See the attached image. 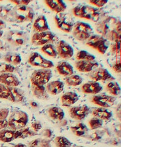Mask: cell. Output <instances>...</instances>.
<instances>
[{
    "label": "cell",
    "instance_id": "6da1fadb",
    "mask_svg": "<svg viewBox=\"0 0 149 147\" xmlns=\"http://www.w3.org/2000/svg\"><path fill=\"white\" fill-rule=\"evenodd\" d=\"M97 30L106 39L116 42L121 39V21H116L114 17H108L98 24Z\"/></svg>",
    "mask_w": 149,
    "mask_h": 147
},
{
    "label": "cell",
    "instance_id": "7a4b0ae2",
    "mask_svg": "<svg viewBox=\"0 0 149 147\" xmlns=\"http://www.w3.org/2000/svg\"><path fill=\"white\" fill-rule=\"evenodd\" d=\"M34 17V10L28 6H15L12 9V22H31Z\"/></svg>",
    "mask_w": 149,
    "mask_h": 147
},
{
    "label": "cell",
    "instance_id": "3957f363",
    "mask_svg": "<svg viewBox=\"0 0 149 147\" xmlns=\"http://www.w3.org/2000/svg\"><path fill=\"white\" fill-rule=\"evenodd\" d=\"M73 14L77 17L86 19L93 22L100 19V13L98 9L86 5H78L73 9Z\"/></svg>",
    "mask_w": 149,
    "mask_h": 147
},
{
    "label": "cell",
    "instance_id": "277c9868",
    "mask_svg": "<svg viewBox=\"0 0 149 147\" xmlns=\"http://www.w3.org/2000/svg\"><path fill=\"white\" fill-rule=\"evenodd\" d=\"M29 121L27 113L21 110H15L10 114L8 120L10 129L19 130L26 127Z\"/></svg>",
    "mask_w": 149,
    "mask_h": 147
},
{
    "label": "cell",
    "instance_id": "5b68a950",
    "mask_svg": "<svg viewBox=\"0 0 149 147\" xmlns=\"http://www.w3.org/2000/svg\"><path fill=\"white\" fill-rule=\"evenodd\" d=\"M93 28L90 24L79 21L74 24L72 31L73 36L80 41L88 40L92 35Z\"/></svg>",
    "mask_w": 149,
    "mask_h": 147
},
{
    "label": "cell",
    "instance_id": "8992f818",
    "mask_svg": "<svg viewBox=\"0 0 149 147\" xmlns=\"http://www.w3.org/2000/svg\"><path fill=\"white\" fill-rule=\"evenodd\" d=\"M52 76V70L49 68L36 69L31 75V83L35 86H44L49 82Z\"/></svg>",
    "mask_w": 149,
    "mask_h": 147
},
{
    "label": "cell",
    "instance_id": "52a82bcc",
    "mask_svg": "<svg viewBox=\"0 0 149 147\" xmlns=\"http://www.w3.org/2000/svg\"><path fill=\"white\" fill-rule=\"evenodd\" d=\"M56 26L66 33L71 32L74 25V19L68 13L61 12L56 14L54 17Z\"/></svg>",
    "mask_w": 149,
    "mask_h": 147
},
{
    "label": "cell",
    "instance_id": "ba28073f",
    "mask_svg": "<svg viewBox=\"0 0 149 147\" xmlns=\"http://www.w3.org/2000/svg\"><path fill=\"white\" fill-rule=\"evenodd\" d=\"M86 45L96 50L102 55L105 54L109 49V43L107 39L100 35H92L88 40Z\"/></svg>",
    "mask_w": 149,
    "mask_h": 147
},
{
    "label": "cell",
    "instance_id": "9c48e42d",
    "mask_svg": "<svg viewBox=\"0 0 149 147\" xmlns=\"http://www.w3.org/2000/svg\"><path fill=\"white\" fill-rule=\"evenodd\" d=\"M6 40L12 45L22 46L28 41V35L26 32L19 30H10L6 34Z\"/></svg>",
    "mask_w": 149,
    "mask_h": 147
},
{
    "label": "cell",
    "instance_id": "30bf717a",
    "mask_svg": "<svg viewBox=\"0 0 149 147\" xmlns=\"http://www.w3.org/2000/svg\"><path fill=\"white\" fill-rule=\"evenodd\" d=\"M54 33L50 31L35 33L31 37V43L35 46H43L52 42L55 38Z\"/></svg>",
    "mask_w": 149,
    "mask_h": 147
},
{
    "label": "cell",
    "instance_id": "8fae6325",
    "mask_svg": "<svg viewBox=\"0 0 149 147\" xmlns=\"http://www.w3.org/2000/svg\"><path fill=\"white\" fill-rule=\"evenodd\" d=\"M28 63L31 66L39 67L43 68H50L54 66L52 61L44 58L41 55L37 52L31 53L29 57Z\"/></svg>",
    "mask_w": 149,
    "mask_h": 147
},
{
    "label": "cell",
    "instance_id": "7c38bea8",
    "mask_svg": "<svg viewBox=\"0 0 149 147\" xmlns=\"http://www.w3.org/2000/svg\"><path fill=\"white\" fill-rule=\"evenodd\" d=\"M90 77L93 81H113L115 79L109 71L105 68H97L91 71Z\"/></svg>",
    "mask_w": 149,
    "mask_h": 147
},
{
    "label": "cell",
    "instance_id": "4fadbf2b",
    "mask_svg": "<svg viewBox=\"0 0 149 147\" xmlns=\"http://www.w3.org/2000/svg\"><path fill=\"white\" fill-rule=\"evenodd\" d=\"M115 101V97L104 94L95 95L92 99L93 103L104 108L112 107L114 105Z\"/></svg>",
    "mask_w": 149,
    "mask_h": 147
},
{
    "label": "cell",
    "instance_id": "5bb4252c",
    "mask_svg": "<svg viewBox=\"0 0 149 147\" xmlns=\"http://www.w3.org/2000/svg\"><path fill=\"white\" fill-rule=\"evenodd\" d=\"M56 51L57 54L64 59H69L74 54L73 47L65 41L61 40L58 43Z\"/></svg>",
    "mask_w": 149,
    "mask_h": 147
},
{
    "label": "cell",
    "instance_id": "9a60e30c",
    "mask_svg": "<svg viewBox=\"0 0 149 147\" xmlns=\"http://www.w3.org/2000/svg\"><path fill=\"white\" fill-rule=\"evenodd\" d=\"M90 110V108L86 105L75 106L70 109V116L74 120H83L88 115Z\"/></svg>",
    "mask_w": 149,
    "mask_h": 147
},
{
    "label": "cell",
    "instance_id": "2e32d148",
    "mask_svg": "<svg viewBox=\"0 0 149 147\" xmlns=\"http://www.w3.org/2000/svg\"><path fill=\"white\" fill-rule=\"evenodd\" d=\"M0 83L6 86L15 87L19 86L20 81L13 73L5 72L0 74Z\"/></svg>",
    "mask_w": 149,
    "mask_h": 147
},
{
    "label": "cell",
    "instance_id": "e0dca14e",
    "mask_svg": "<svg viewBox=\"0 0 149 147\" xmlns=\"http://www.w3.org/2000/svg\"><path fill=\"white\" fill-rule=\"evenodd\" d=\"M20 135L19 130L2 129L0 130V141L3 143L11 142L19 139Z\"/></svg>",
    "mask_w": 149,
    "mask_h": 147
},
{
    "label": "cell",
    "instance_id": "ac0fdd59",
    "mask_svg": "<svg viewBox=\"0 0 149 147\" xmlns=\"http://www.w3.org/2000/svg\"><path fill=\"white\" fill-rule=\"evenodd\" d=\"M103 89V87L98 82L89 81L85 83L81 87V90L84 93L96 95L100 93Z\"/></svg>",
    "mask_w": 149,
    "mask_h": 147
},
{
    "label": "cell",
    "instance_id": "d6986e66",
    "mask_svg": "<svg viewBox=\"0 0 149 147\" xmlns=\"http://www.w3.org/2000/svg\"><path fill=\"white\" fill-rule=\"evenodd\" d=\"M98 63L95 61H79L76 63V67L81 72H90L98 68Z\"/></svg>",
    "mask_w": 149,
    "mask_h": 147
},
{
    "label": "cell",
    "instance_id": "ffe728a7",
    "mask_svg": "<svg viewBox=\"0 0 149 147\" xmlns=\"http://www.w3.org/2000/svg\"><path fill=\"white\" fill-rule=\"evenodd\" d=\"M64 83L60 80H54L48 82L46 85V89L50 95L56 96L59 94L64 90Z\"/></svg>",
    "mask_w": 149,
    "mask_h": 147
},
{
    "label": "cell",
    "instance_id": "44dd1931",
    "mask_svg": "<svg viewBox=\"0 0 149 147\" xmlns=\"http://www.w3.org/2000/svg\"><path fill=\"white\" fill-rule=\"evenodd\" d=\"M79 100L78 94L73 92H68L64 94L61 98L62 105L63 107H69L74 105Z\"/></svg>",
    "mask_w": 149,
    "mask_h": 147
},
{
    "label": "cell",
    "instance_id": "7402d4cb",
    "mask_svg": "<svg viewBox=\"0 0 149 147\" xmlns=\"http://www.w3.org/2000/svg\"><path fill=\"white\" fill-rule=\"evenodd\" d=\"M45 3L48 7L56 14L63 12L67 9V5L62 0H46Z\"/></svg>",
    "mask_w": 149,
    "mask_h": 147
},
{
    "label": "cell",
    "instance_id": "603a6c76",
    "mask_svg": "<svg viewBox=\"0 0 149 147\" xmlns=\"http://www.w3.org/2000/svg\"><path fill=\"white\" fill-rule=\"evenodd\" d=\"M33 27L37 32H42L49 31V26L47 19L44 15H40L34 20Z\"/></svg>",
    "mask_w": 149,
    "mask_h": 147
},
{
    "label": "cell",
    "instance_id": "cb8c5ba5",
    "mask_svg": "<svg viewBox=\"0 0 149 147\" xmlns=\"http://www.w3.org/2000/svg\"><path fill=\"white\" fill-rule=\"evenodd\" d=\"M56 68L59 74L63 76H71L74 74L73 66L68 61L60 62L58 63Z\"/></svg>",
    "mask_w": 149,
    "mask_h": 147
},
{
    "label": "cell",
    "instance_id": "d4e9b609",
    "mask_svg": "<svg viewBox=\"0 0 149 147\" xmlns=\"http://www.w3.org/2000/svg\"><path fill=\"white\" fill-rule=\"evenodd\" d=\"M92 114L95 117H97L102 120H109L112 116V112L111 110L102 107L95 108L93 110Z\"/></svg>",
    "mask_w": 149,
    "mask_h": 147
},
{
    "label": "cell",
    "instance_id": "484cf974",
    "mask_svg": "<svg viewBox=\"0 0 149 147\" xmlns=\"http://www.w3.org/2000/svg\"><path fill=\"white\" fill-rule=\"evenodd\" d=\"M32 94L40 100H47L49 98V95L44 86H35L31 85Z\"/></svg>",
    "mask_w": 149,
    "mask_h": 147
},
{
    "label": "cell",
    "instance_id": "4316f807",
    "mask_svg": "<svg viewBox=\"0 0 149 147\" xmlns=\"http://www.w3.org/2000/svg\"><path fill=\"white\" fill-rule=\"evenodd\" d=\"M48 114L49 117L54 120L61 121L64 118V112L60 107H51L48 110Z\"/></svg>",
    "mask_w": 149,
    "mask_h": 147
},
{
    "label": "cell",
    "instance_id": "83f0119b",
    "mask_svg": "<svg viewBox=\"0 0 149 147\" xmlns=\"http://www.w3.org/2000/svg\"><path fill=\"white\" fill-rule=\"evenodd\" d=\"M3 59L7 63L14 66L20 64L22 61V58L20 55L17 53L9 52L3 56Z\"/></svg>",
    "mask_w": 149,
    "mask_h": 147
},
{
    "label": "cell",
    "instance_id": "f1b7e54d",
    "mask_svg": "<svg viewBox=\"0 0 149 147\" xmlns=\"http://www.w3.org/2000/svg\"><path fill=\"white\" fill-rule=\"evenodd\" d=\"M10 100L13 103H19L22 101L24 99V92L22 90L17 87H10Z\"/></svg>",
    "mask_w": 149,
    "mask_h": 147
},
{
    "label": "cell",
    "instance_id": "f546056e",
    "mask_svg": "<svg viewBox=\"0 0 149 147\" xmlns=\"http://www.w3.org/2000/svg\"><path fill=\"white\" fill-rule=\"evenodd\" d=\"M70 129L72 132L77 137H84L88 131V128L83 123H79L71 126Z\"/></svg>",
    "mask_w": 149,
    "mask_h": 147
},
{
    "label": "cell",
    "instance_id": "4dcf8cb0",
    "mask_svg": "<svg viewBox=\"0 0 149 147\" xmlns=\"http://www.w3.org/2000/svg\"><path fill=\"white\" fill-rule=\"evenodd\" d=\"M12 9L7 6L0 5V19L12 22Z\"/></svg>",
    "mask_w": 149,
    "mask_h": 147
},
{
    "label": "cell",
    "instance_id": "1f68e13d",
    "mask_svg": "<svg viewBox=\"0 0 149 147\" xmlns=\"http://www.w3.org/2000/svg\"><path fill=\"white\" fill-rule=\"evenodd\" d=\"M28 147H52L50 141L46 139L37 138L31 141Z\"/></svg>",
    "mask_w": 149,
    "mask_h": 147
},
{
    "label": "cell",
    "instance_id": "d6a6232c",
    "mask_svg": "<svg viewBox=\"0 0 149 147\" xmlns=\"http://www.w3.org/2000/svg\"><path fill=\"white\" fill-rule=\"evenodd\" d=\"M107 91L113 96H118L120 94V86L117 82L111 81L109 82L107 86Z\"/></svg>",
    "mask_w": 149,
    "mask_h": 147
},
{
    "label": "cell",
    "instance_id": "836d02e7",
    "mask_svg": "<svg viewBox=\"0 0 149 147\" xmlns=\"http://www.w3.org/2000/svg\"><path fill=\"white\" fill-rule=\"evenodd\" d=\"M83 79L79 75H73L66 79V83L68 86H77L81 84Z\"/></svg>",
    "mask_w": 149,
    "mask_h": 147
},
{
    "label": "cell",
    "instance_id": "e575fe53",
    "mask_svg": "<svg viewBox=\"0 0 149 147\" xmlns=\"http://www.w3.org/2000/svg\"><path fill=\"white\" fill-rule=\"evenodd\" d=\"M41 51H42L46 55L52 57V58H56L57 56V52L56 51V49L55 48L54 45L51 43L45 44L41 47Z\"/></svg>",
    "mask_w": 149,
    "mask_h": 147
},
{
    "label": "cell",
    "instance_id": "d590c367",
    "mask_svg": "<svg viewBox=\"0 0 149 147\" xmlns=\"http://www.w3.org/2000/svg\"><path fill=\"white\" fill-rule=\"evenodd\" d=\"M76 59L78 61H94L95 57L86 50H81L77 53Z\"/></svg>",
    "mask_w": 149,
    "mask_h": 147
},
{
    "label": "cell",
    "instance_id": "8d00e7d4",
    "mask_svg": "<svg viewBox=\"0 0 149 147\" xmlns=\"http://www.w3.org/2000/svg\"><path fill=\"white\" fill-rule=\"evenodd\" d=\"M55 144L56 147H71L72 143L64 136H59L55 138Z\"/></svg>",
    "mask_w": 149,
    "mask_h": 147
},
{
    "label": "cell",
    "instance_id": "74e56055",
    "mask_svg": "<svg viewBox=\"0 0 149 147\" xmlns=\"http://www.w3.org/2000/svg\"><path fill=\"white\" fill-rule=\"evenodd\" d=\"M19 130L20 131V135L19 136V139L33 137L37 135V132H34L31 129L28 127H25Z\"/></svg>",
    "mask_w": 149,
    "mask_h": 147
},
{
    "label": "cell",
    "instance_id": "f35d334b",
    "mask_svg": "<svg viewBox=\"0 0 149 147\" xmlns=\"http://www.w3.org/2000/svg\"><path fill=\"white\" fill-rule=\"evenodd\" d=\"M0 98L10 101V87L0 83Z\"/></svg>",
    "mask_w": 149,
    "mask_h": 147
},
{
    "label": "cell",
    "instance_id": "ab89813d",
    "mask_svg": "<svg viewBox=\"0 0 149 147\" xmlns=\"http://www.w3.org/2000/svg\"><path fill=\"white\" fill-rule=\"evenodd\" d=\"M103 120L95 117L90 119L88 122V124L91 129L95 130L102 127L103 125Z\"/></svg>",
    "mask_w": 149,
    "mask_h": 147
},
{
    "label": "cell",
    "instance_id": "60d3db41",
    "mask_svg": "<svg viewBox=\"0 0 149 147\" xmlns=\"http://www.w3.org/2000/svg\"><path fill=\"white\" fill-rule=\"evenodd\" d=\"M15 68L13 66L6 63H0V74L3 73H13Z\"/></svg>",
    "mask_w": 149,
    "mask_h": 147
},
{
    "label": "cell",
    "instance_id": "b9f144b4",
    "mask_svg": "<svg viewBox=\"0 0 149 147\" xmlns=\"http://www.w3.org/2000/svg\"><path fill=\"white\" fill-rule=\"evenodd\" d=\"M90 3L98 8H101L106 5L108 1L107 0H90Z\"/></svg>",
    "mask_w": 149,
    "mask_h": 147
},
{
    "label": "cell",
    "instance_id": "7bdbcfd3",
    "mask_svg": "<svg viewBox=\"0 0 149 147\" xmlns=\"http://www.w3.org/2000/svg\"><path fill=\"white\" fill-rule=\"evenodd\" d=\"M10 110L8 108H0V120L6 119L9 115Z\"/></svg>",
    "mask_w": 149,
    "mask_h": 147
},
{
    "label": "cell",
    "instance_id": "ee69618b",
    "mask_svg": "<svg viewBox=\"0 0 149 147\" xmlns=\"http://www.w3.org/2000/svg\"><path fill=\"white\" fill-rule=\"evenodd\" d=\"M42 126L39 121H36L31 124V129L34 132H37L39 131L42 128Z\"/></svg>",
    "mask_w": 149,
    "mask_h": 147
},
{
    "label": "cell",
    "instance_id": "f6af8a7d",
    "mask_svg": "<svg viewBox=\"0 0 149 147\" xmlns=\"http://www.w3.org/2000/svg\"><path fill=\"white\" fill-rule=\"evenodd\" d=\"M13 3L15 4V6H28L31 2V1H10Z\"/></svg>",
    "mask_w": 149,
    "mask_h": 147
},
{
    "label": "cell",
    "instance_id": "bcb514c9",
    "mask_svg": "<svg viewBox=\"0 0 149 147\" xmlns=\"http://www.w3.org/2000/svg\"><path fill=\"white\" fill-rule=\"evenodd\" d=\"M121 64L120 62H117L115 64H114L113 66H112V68L114 70V71H115V72L121 73Z\"/></svg>",
    "mask_w": 149,
    "mask_h": 147
},
{
    "label": "cell",
    "instance_id": "7dc6e473",
    "mask_svg": "<svg viewBox=\"0 0 149 147\" xmlns=\"http://www.w3.org/2000/svg\"><path fill=\"white\" fill-rule=\"evenodd\" d=\"M42 134L44 137L49 138L51 137L52 134V132L50 129H45V130L43 131Z\"/></svg>",
    "mask_w": 149,
    "mask_h": 147
},
{
    "label": "cell",
    "instance_id": "c3c4849f",
    "mask_svg": "<svg viewBox=\"0 0 149 147\" xmlns=\"http://www.w3.org/2000/svg\"><path fill=\"white\" fill-rule=\"evenodd\" d=\"M8 126V122L7 119L0 120V130L4 129Z\"/></svg>",
    "mask_w": 149,
    "mask_h": 147
},
{
    "label": "cell",
    "instance_id": "681fc988",
    "mask_svg": "<svg viewBox=\"0 0 149 147\" xmlns=\"http://www.w3.org/2000/svg\"><path fill=\"white\" fill-rule=\"evenodd\" d=\"M7 27V25L5 21L0 19V30H3V29H5Z\"/></svg>",
    "mask_w": 149,
    "mask_h": 147
},
{
    "label": "cell",
    "instance_id": "f907efd6",
    "mask_svg": "<svg viewBox=\"0 0 149 147\" xmlns=\"http://www.w3.org/2000/svg\"><path fill=\"white\" fill-rule=\"evenodd\" d=\"M6 48L5 44L3 41L0 39V50H4Z\"/></svg>",
    "mask_w": 149,
    "mask_h": 147
},
{
    "label": "cell",
    "instance_id": "816d5d0a",
    "mask_svg": "<svg viewBox=\"0 0 149 147\" xmlns=\"http://www.w3.org/2000/svg\"><path fill=\"white\" fill-rule=\"evenodd\" d=\"M30 105L33 108H37L38 107L37 104L34 101H31L30 102Z\"/></svg>",
    "mask_w": 149,
    "mask_h": 147
},
{
    "label": "cell",
    "instance_id": "f5cc1de1",
    "mask_svg": "<svg viewBox=\"0 0 149 147\" xmlns=\"http://www.w3.org/2000/svg\"><path fill=\"white\" fill-rule=\"evenodd\" d=\"M13 147H28V146L25 144L19 143V144H16Z\"/></svg>",
    "mask_w": 149,
    "mask_h": 147
},
{
    "label": "cell",
    "instance_id": "db71d44e",
    "mask_svg": "<svg viewBox=\"0 0 149 147\" xmlns=\"http://www.w3.org/2000/svg\"><path fill=\"white\" fill-rule=\"evenodd\" d=\"M3 30H0V38L3 36Z\"/></svg>",
    "mask_w": 149,
    "mask_h": 147
},
{
    "label": "cell",
    "instance_id": "11a10c76",
    "mask_svg": "<svg viewBox=\"0 0 149 147\" xmlns=\"http://www.w3.org/2000/svg\"><path fill=\"white\" fill-rule=\"evenodd\" d=\"M2 57H3V56H2V54H1V52H0V59H2Z\"/></svg>",
    "mask_w": 149,
    "mask_h": 147
},
{
    "label": "cell",
    "instance_id": "9f6ffc18",
    "mask_svg": "<svg viewBox=\"0 0 149 147\" xmlns=\"http://www.w3.org/2000/svg\"><path fill=\"white\" fill-rule=\"evenodd\" d=\"M84 147V146H77V147Z\"/></svg>",
    "mask_w": 149,
    "mask_h": 147
},
{
    "label": "cell",
    "instance_id": "6f0895ef",
    "mask_svg": "<svg viewBox=\"0 0 149 147\" xmlns=\"http://www.w3.org/2000/svg\"><path fill=\"white\" fill-rule=\"evenodd\" d=\"M7 147V146H2V147Z\"/></svg>",
    "mask_w": 149,
    "mask_h": 147
},
{
    "label": "cell",
    "instance_id": "680465c9",
    "mask_svg": "<svg viewBox=\"0 0 149 147\" xmlns=\"http://www.w3.org/2000/svg\"></svg>",
    "mask_w": 149,
    "mask_h": 147
}]
</instances>
